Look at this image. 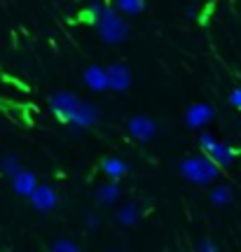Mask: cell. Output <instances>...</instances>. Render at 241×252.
Segmentation results:
<instances>
[{
    "label": "cell",
    "instance_id": "cell-1",
    "mask_svg": "<svg viewBox=\"0 0 241 252\" xmlns=\"http://www.w3.org/2000/svg\"><path fill=\"white\" fill-rule=\"evenodd\" d=\"M96 26L98 33H101V40L108 42V45H122L129 37V24L113 5H103V12L98 17Z\"/></svg>",
    "mask_w": 241,
    "mask_h": 252
},
{
    "label": "cell",
    "instance_id": "cell-2",
    "mask_svg": "<svg viewBox=\"0 0 241 252\" xmlns=\"http://www.w3.org/2000/svg\"><path fill=\"white\" fill-rule=\"evenodd\" d=\"M180 175L192 185H208L220 175V168L208 157H190L180 161Z\"/></svg>",
    "mask_w": 241,
    "mask_h": 252
},
{
    "label": "cell",
    "instance_id": "cell-3",
    "mask_svg": "<svg viewBox=\"0 0 241 252\" xmlns=\"http://www.w3.org/2000/svg\"><path fill=\"white\" fill-rule=\"evenodd\" d=\"M82 105H84V100L78 98L71 91H56L52 98H49V110L54 112V117H59L61 122H66V124H71V126L78 119V115H80Z\"/></svg>",
    "mask_w": 241,
    "mask_h": 252
},
{
    "label": "cell",
    "instance_id": "cell-4",
    "mask_svg": "<svg viewBox=\"0 0 241 252\" xmlns=\"http://www.w3.org/2000/svg\"><path fill=\"white\" fill-rule=\"evenodd\" d=\"M108 72V89L115 94H124L131 87V70L126 68L124 63H113L106 68Z\"/></svg>",
    "mask_w": 241,
    "mask_h": 252
},
{
    "label": "cell",
    "instance_id": "cell-5",
    "mask_svg": "<svg viewBox=\"0 0 241 252\" xmlns=\"http://www.w3.org/2000/svg\"><path fill=\"white\" fill-rule=\"evenodd\" d=\"M204 157H208L211 161L218 166V168H230L234 161H237V157H239V150L237 147H232V145H227V143H218L208 150V152L204 154Z\"/></svg>",
    "mask_w": 241,
    "mask_h": 252
},
{
    "label": "cell",
    "instance_id": "cell-6",
    "mask_svg": "<svg viewBox=\"0 0 241 252\" xmlns=\"http://www.w3.org/2000/svg\"><path fill=\"white\" fill-rule=\"evenodd\" d=\"M155 133H157V124H155V119L138 115V117H134L131 122H129V135L136 138V140H141V143L150 140Z\"/></svg>",
    "mask_w": 241,
    "mask_h": 252
},
{
    "label": "cell",
    "instance_id": "cell-7",
    "mask_svg": "<svg viewBox=\"0 0 241 252\" xmlns=\"http://www.w3.org/2000/svg\"><path fill=\"white\" fill-rule=\"evenodd\" d=\"M31 203H33V208H36V210H40V213H49V210H54V208H56V203H59V196H56V191H54L52 187L40 185V187L33 191Z\"/></svg>",
    "mask_w": 241,
    "mask_h": 252
},
{
    "label": "cell",
    "instance_id": "cell-8",
    "mask_svg": "<svg viewBox=\"0 0 241 252\" xmlns=\"http://www.w3.org/2000/svg\"><path fill=\"white\" fill-rule=\"evenodd\" d=\"M213 119V108L206 105V103H195L192 108H188L185 112V124L190 128H201L204 124H208Z\"/></svg>",
    "mask_w": 241,
    "mask_h": 252
},
{
    "label": "cell",
    "instance_id": "cell-9",
    "mask_svg": "<svg viewBox=\"0 0 241 252\" xmlns=\"http://www.w3.org/2000/svg\"><path fill=\"white\" fill-rule=\"evenodd\" d=\"M84 84L91 91H106L108 89V72L101 65H89L84 70Z\"/></svg>",
    "mask_w": 241,
    "mask_h": 252
},
{
    "label": "cell",
    "instance_id": "cell-10",
    "mask_svg": "<svg viewBox=\"0 0 241 252\" xmlns=\"http://www.w3.org/2000/svg\"><path fill=\"white\" fill-rule=\"evenodd\" d=\"M38 187H40V185H38L36 175H33V173H28V171H21L17 178L12 180V189L17 191L19 196H28V198H31V196H33V191H36Z\"/></svg>",
    "mask_w": 241,
    "mask_h": 252
},
{
    "label": "cell",
    "instance_id": "cell-11",
    "mask_svg": "<svg viewBox=\"0 0 241 252\" xmlns=\"http://www.w3.org/2000/svg\"><path fill=\"white\" fill-rule=\"evenodd\" d=\"M101 171L106 173L113 182H117V180H122L126 173H129V166H126V161L117 159V157H106V159L101 161Z\"/></svg>",
    "mask_w": 241,
    "mask_h": 252
},
{
    "label": "cell",
    "instance_id": "cell-12",
    "mask_svg": "<svg viewBox=\"0 0 241 252\" xmlns=\"http://www.w3.org/2000/svg\"><path fill=\"white\" fill-rule=\"evenodd\" d=\"M120 194H122V189H120V185L117 182H106V185H101L96 191V198L101 206H113V203H117V198H120Z\"/></svg>",
    "mask_w": 241,
    "mask_h": 252
},
{
    "label": "cell",
    "instance_id": "cell-13",
    "mask_svg": "<svg viewBox=\"0 0 241 252\" xmlns=\"http://www.w3.org/2000/svg\"><path fill=\"white\" fill-rule=\"evenodd\" d=\"M141 208L136 206V203H126V206H122L120 208V213H117V222L120 224H124V226H131V224H136L138 220H141Z\"/></svg>",
    "mask_w": 241,
    "mask_h": 252
},
{
    "label": "cell",
    "instance_id": "cell-14",
    "mask_svg": "<svg viewBox=\"0 0 241 252\" xmlns=\"http://www.w3.org/2000/svg\"><path fill=\"white\" fill-rule=\"evenodd\" d=\"M21 171H24V168H21V161H19L17 154H7V157H2V159H0V173H2V175H7L9 180H14Z\"/></svg>",
    "mask_w": 241,
    "mask_h": 252
},
{
    "label": "cell",
    "instance_id": "cell-15",
    "mask_svg": "<svg viewBox=\"0 0 241 252\" xmlns=\"http://www.w3.org/2000/svg\"><path fill=\"white\" fill-rule=\"evenodd\" d=\"M211 203L213 206H230L232 203V189L225 187V185H218V187L211 189Z\"/></svg>",
    "mask_w": 241,
    "mask_h": 252
},
{
    "label": "cell",
    "instance_id": "cell-16",
    "mask_svg": "<svg viewBox=\"0 0 241 252\" xmlns=\"http://www.w3.org/2000/svg\"><path fill=\"white\" fill-rule=\"evenodd\" d=\"M113 7H115L117 12L126 14V17H134V14H138V12L145 9V2H141V0H120V2H115Z\"/></svg>",
    "mask_w": 241,
    "mask_h": 252
},
{
    "label": "cell",
    "instance_id": "cell-17",
    "mask_svg": "<svg viewBox=\"0 0 241 252\" xmlns=\"http://www.w3.org/2000/svg\"><path fill=\"white\" fill-rule=\"evenodd\" d=\"M52 252H80L78 250V245L71 243V241H56L52 245Z\"/></svg>",
    "mask_w": 241,
    "mask_h": 252
},
{
    "label": "cell",
    "instance_id": "cell-18",
    "mask_svg": "<svg viewBox=\"0 0 241 252\" xmlns=\"http://www.w3.org/2000/svg\"><path fill=\"white\" fill-rule=\"evenodd\" d=\"M230 103H232L237 110H241V87H237V89L230 94Z\"/></svg>",
    "mask_w": 241,
    "mask_h": 252
},
{
    "label": "cell",
    "instance_id": "cell-19",
    "mask_svg": "<svg viewBox=\"0 0 241 252\" xmlns=\"http://www.w3.org/2000/svg\"><path fill=\"white\" fill-rule=\"evenodd\" d=\"M199 252H218V248H215L213 241H208V238H204V241L199 243Z\"/></svg>",
    "mask_w": 241,
    "mask_h": 252
},
{
    "label": "cell",
    "instance_id": "cell-20",
    "mask_svg": "<svg viewBox=\"0 0 241 252\" xmlns=\"http://www.w3.org/2000/svg\"><path fill=\"white\" fill-rule=\"evenodd\" d=\"M98 224H101V217L94 215V213H89V215H87V226L94 229V226H98Z\"/></svg>",
    "mask_w": 241,
    "mask_h": 252
}]
</instances>
